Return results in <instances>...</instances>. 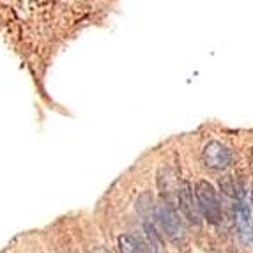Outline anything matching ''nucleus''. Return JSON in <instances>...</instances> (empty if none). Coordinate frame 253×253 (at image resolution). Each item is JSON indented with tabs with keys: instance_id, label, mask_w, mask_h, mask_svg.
<instances>
[{
	"instance_id": "f257e3e1",
	"label": "nucleus",
	"mask_w": 253,
	"mask_h": 253,
	"mask_svg": "<svg viewBox=\"0 0 253 253\" xmlns=\"http://www.w3.org/2000/svg\"><path fill=\"white\" fill-rule=\"evenodd\" d=\"M156 219L163 230L165 237L172 241L173 245H184L186 243V228L182 219L175 212L172 206L169 204H161L156 207Z\"/></svg>"
},
{
	"instance_id": "f03ea898",
	"label": "nucleus",
	"mask_w": 253,
	"mask_h": 253,
	"mask_svg": "<svg viewBox=\"0 0 253 253\" xmlns=\"http://www.w3.org/2000/svg\"><path fill=\"white\" fill-rule=\"evenodd\" d=\"M252 202H250L248 191L245 184L236 186V206H234V214H236V227L239 230V236L245 241L253 239V214H252Z\"/></svg>"
},
{
	"instance_id": "7ed1b4c3",
	"label": "nucleus",
	"mask_w": 253,
	"mask_h": 253,
	"mask_svg": "<svg viewBox=\"0 0 253 253\" xmlns=\"http://www.w3.org/2000/svg\"><path fill=\"white\" fill-rule=\"evenodd\" d=\"M195 195L199 200L200 212L211 225H216L221 219V206H219L218 195H216L214 186L207 181H199L195 184Z\"/></svg>"
},
{
	"instance_id": "20e7f679",
	"label": "nucleus",
	"mask_w": 253,
	"mask_h": 253,
	"mask_svg": "<svg viewBox=\"0 0 253 253\" xmlns=\"http://www.w3.org/2000/svg\"><path fill=\"white\" fill-rule=\"evenodd\" d=\"M202 161L207 169L225 170L232 163V152L225 144L218 140H209L202 149Z\"/></svg>"
},
{
	"instance_id": "39448f33",
	"label": "nucleus",
	"mask_w": 253,
	"mask_h": 253,
	"mask_svg": "<svg viewBox=\"0 0 253 253\" xmlns=\"http://www.w3.org/2000/svg\"><path fill=\"white\" fill-rule=\"evenodd\" d=\"M179 207H181L184 218L190 221L191 225L199 227L200 221H202V212H200L199 200H197V195H195L193 188H191L190 182H182L181 188H179Z\"/></svg>"
},
{
	"instance_id": "423d86ee",
	"label": "nucleus",
	"mask_w": 253,
	"mask_h": 253,
	"mask_svg": "<svg viewBox=\"0 0 253 253\" xmlns=\"http://www.w3.org/2000/svg\"><path fill=\"white\" fill-rule=\"evenodd\" d=\"M119 252L121 253H149L145 246L133 236H121L117 241Z\"/></svg>"
},
{
	"instance_id": "0eeeda50",
	"label": "nucleus",
	"mask_w": 253,
	"mask_h": 253,
	"mask_svg": "<svg viewBox=\"0 0 253 253\" xmlns=\"http://www.w3.org/2000/svg\"><path fill=\"white\" fill-rule=\"evenodd\" d=\"M250 202H252V209H253V184H252V197H250Z\"/></svg>"
}]
</instances>
